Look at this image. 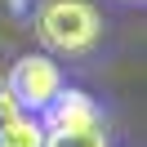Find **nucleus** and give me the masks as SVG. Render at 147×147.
I'll use <instances>...</instances> for the list:
<instances>
[{
    "instance_id": "5",
    "label": "nucleus",
    "mask_w": 147,
    "mask_h": 147,
    "mask_svg": "<svg viewBox=\"0 0 147 147\" xmlns=\"http://www.w3.org/2000/svg\"><path fill=\"white\" fill-rule=\"evenodd\" d=\"M40 147H107L102 129H45Z\"/></svg>"
},
{
    "instance_id": "1",
    "label": "nucleus",
    "mask_w": 147,
    "mask_h": 147,
    "mask_svg": "<svg viewBox=\"0 0 147 147\" xmlns=\"http://www.w3.org/2000/svg\"><path fill=\"white\" fill-rule=\"evenodd\" d=\"M36 36L49 54L85 58L102 40V18L89 0H45L36 9Z\"/></svg>"
},
{
    "instance_id": "6",
    "label": "nucleus",
    "mask_w": 147,
    "mask_h": 147,
    "mask_svg": "<svg viewBox=\"0 0 147 147\" xmlns=\"http://www.w3.org/2000/svg\"><path fill=\"white\" fill-rule=\"evenodd\" d=\"M22 111H18V102L9 98V89H5V80H0V134H5V129L13 125V120H18Z\"/></svg>"
},
{
    "instance_id": "2",
    "label": "nucleus",
    "mask_w": 147,
    "mask_h": 147,
    "mask_svg": "<svg viewBox=\"0 0 147 147\" xmlns=\"http://www.w3.org/2000/svg\"><path fill=\"white\" fill-rule=\"evenodd\" d=\"M5 89H9V98L18 102V111L40 116V111L54 102V94L63 89V71H58V63L45 58V54H22L18 63L9 67Z\"/></svg>"
},
{
    "instance_id": "7",
    "label": "nucleus",
    "mask_w": 147,
    "mask_h": 147,
    "mask_svg": "<svg viewBox=\"0 0 147 147\" xmlns=\"http://www.w3.org/2000/svg\"><path fill=\"white\" fill-rule=\"evenodd\" d=\"M125 5H143V0H125Z\"/></svg>"
},
{
    "instance_id": "3",
    "label": "nucleus",
    "mask_w": 147,
    "mask_h": 147,
    "mask_svg": "<svg viewBox=\"0 0 147 147\" xmlns=\"http://www.w3.org/2000/svg\"><path fill=\"white\" fill-rule=\"evenodd\" d=\"M40 129H102V111L85 89H58L54 102L40 111Z\"/></svg>"
},
{
    "instance_id": "4",
    "label": "nucleus",
    "mask_w": 147,
    "mask_h": 147,
    "mask_svg": "<svg viewBox=\"0 0 147 147\" xmlns=\"http://www.w3.org/2000/svg\"><path fill=\"white\" fill-rule=\"evenodd\" d=\"M40 143H45V129H40V120L27 116V111L0 134V147H40Z\"/></svg>"
}]
</instances>
